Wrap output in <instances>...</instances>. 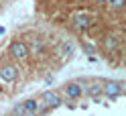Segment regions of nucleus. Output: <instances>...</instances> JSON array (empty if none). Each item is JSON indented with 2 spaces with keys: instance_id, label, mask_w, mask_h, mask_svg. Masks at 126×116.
<instances>
[{
  "instance_id": "obj_2",
  "label": "nucleus",
  "mask_w": 126,
  "mask_h": 116,
  "mask_svg": "<svg viewBox=\"0 0 126 116\" xmlns=\"http://www.w3.org/2000/svg\"><path fill=\"white\" fill-rule=\"evenodd\" d=\"M71 22H73V27L77 31H88L92 27V14H88V12H75L71 17Z\"/></svg>"
},
{
  "instance_id": "obj_10",
  "label": "nucleus",
  "mask_w": 126,
  "mask_h": 116,
  "mask_svg": "<svg viewBox=\"0 0 126 116\" xmlns=\"http://www.w3.org/2000/svg\"><path fill=\"white\" fill-rule=\"evenodd\" d=\"M116 45H118V39H116L114 35H106V37H104V49L112 51V49H116Z\"/></svg>"
},
{
  "instance_id": "obj_1",
  "label": "nucleus",
  "mask_w": 126,
  "mask_h": 116,
  "mask_svg": "<svg viewBox=\"0 0 126 116\" xmlns=\"http://www.w3.org/2000/svg\"><path fill=\"white\" fill-rule=\"evenodd\" d=\"M8 53H10L14 59H27L29 53H31V47H29L25 41H12L8 45Z\"/></svg>"
},
{
  "instance_id": "obj_15",
  "label": "nucleus",
  "mask_w": 126,
  "mask_h": 116,
  "mask_svg": "<svg viewBox=\"0 0 126 116\" xmlns=\"http://www.w3.org/2000/svg\"><path fill=\"white\" fill-rule=\"evenodd\" d=\"M120 88H122V94H126V80L120 82Z\"/></svg>"
},
{
  "instance_id": "obj_6",
  "label": "nucleus",
  "mask_w": 126,
  "mask_h": 116,
  "mask_svg": "<svg viewBox=\"0 0 126 116\" xmlns=\"http://www.w3.org/2000/svg\"><path fill=\"white\" fill-rule=\"evenodd\" d=\"M63 92H65V96H67V98L77 100V98L83 94V88H81V83H79V82H71V83H67V86L63 88Z\"/></svg>"
},
{
  "instance_id": "obj_9",
  "label": "nucleus",
  "mask_w": 126,
  "mask_h": 116,
  "mask_svg": "<svg viewBox=\"0 0 126 116\" xmlns=\"http://www.w3.org/2000/svg\"><path fill=\"white\" fill-rule=\"evenodd\" d=\"M22 106H25V110H27V112H35V114H37L39 100H35V98H27L25 102H22Z\"/></svg>"
},
{
  "instance_id": "obj_4",
  "label": "nucleus",
  "mask_w": 126,
  "mask_h": 116,
  "mask_svg": "<svg viewBox=\"0 0 126 116\" xmlns=\"http://www.w3.org/2000/svg\"><path fill=\"white\" fill-rule=\"evenodd\" d=\"M41 100L49 106V108H59L61 104H63V100H61V96L57 94V92H51V90H45L43 94H41Z\"/></svg>"
},
{
  "instance_id": "obj_3",
  "label": "nucleus",
  "mask_w": 126,
  "mask_h": 116,
  "mask_svg": "<svg viewBox=\"0 0 126 116\" xmlns=\"http://www.w3.org/2000/svg\"><path fill=\"white\" fill-rule=\"evenodd\" d=\"M102 86H104V94H106V98H110V100H116L118 96L122 94L120 82H116V80H106Z\"/></svg>"
},
{
  "instance_id": "obj_17",
  "label": "nucleus",
  "mask_w": 126,
  "mask_h": 116,
  "mask_svg": "<svg viewBox=\"0 0 126 116\" xmlns=\"http://www.w3.org/2000/svg\"><path fill=\"white\" fill-rule=\"evenodd\" d=\"M96 2H100V4H106V2H110V0H96Z\"/></svg>"
},
{
  "instance_id": "obj_7",
  "label": "nucleus",
  "mask_w": 126,
  "mask_h": 116,
  "mask_svg": "<svg viewBox=\"0 0 126 116\" xmlns=\"http://www.w3.org/2000/svg\"><path fill=\"white\" fill-rule=\"evenodd\" d=\"M85 92L90 94V98L98 100V98H100V94H104V86H102V83H96V82H94V83H90V88L85 90Z\"/></svg>"
},
{
  "instance_id": "obj_8",
  "label": "nucleus",
  "mask_w": 126,
  "mask_h": 116,
  "mask_svg": "<svg viewBox=\"0 0 126 116\" xmlns=\"http://www.w3.org/2000/svg\"><path fill=\"white\" fill-rule=\"evenodd\" d=\"M73 53H75V43L73 41H65L61 45V55L69 57V55H73Z\"/></svg>"
},
{
  "instance_id": "obj_18",
  "label": "nucleus",
  "mask_w": 126,
  "mask_h": 116,
  "mask_svg": "<svg viewBox=\"0 0 126 116\" xmlns=\"http://www.w3.org/2000/svg\"><path fill=\"white\" fill-rule=\"evenodd\" d=\"M2 33H4V29H2V27H0V35H2Z\"/></svg>"
},
{
  "instance_id": "obj_12",
  "label": "nucleus",
  "mask_w": 126,
  "mask_h": 116,
  "mask_svg": "<svg viewBox=\"0 0 126 116\" xmlns=\"http://www.w3.org/2000/svg\"><path fill=\"white\" fill-rule=\"evenodd\" d=\"M45 49V41L43 39H33V53H41Z\"/></svg>"
},
{
  "instance_id": "obj_5",
  "label": "nucleus",
  "mask_w": 126,
  "mask_h": 116,
  "mask_svg": "<svg viewBox=\"0 0 126 116\" xmlns=\"http://www.w3.org/2000/svg\"><path fill=\"white\" fill-rule=\"evenodd\" d=\"M18 77V69H16V65H12V63H6V65H2L0 67V80L2 82H14Z\"/></svg>"
},
{
  "instance_id": "obj_16",
  "label": "nucleus",
  "mask_w": 126,
  "mask_h": 116,
  "mask_svg": "<svg viewBox=\"0 0 126 116\" xmlns=\"http://www.w3.org/2000/svg\"><path fill=\"white\" fill-rule=\"evenodd\" d=\"M25 116H39V114H35V112H27Z\"/></svg>"
},
{
  "instance_id": "obj_14",
  "label": "nucleus",
  "mask_w": 126,
  "mask_h": 116,
  "mask_svg": "<svg viewBox=\"0 0 126 116\" xmlns=\"http://www.w3.org/2000/svg\"><path fill=\"white\" fill-rule=\"evenodd\" d=\"M83 51L88 53L90 57H94V55H96V47H94V45H88V43H85V45H83Z\"/></svg>"
},
{
  "instance_id": "obj_13",
  "label": "nucleus",
  "mask_w": 126,
  "mask_h": 116,
  "mask_svg": "<svg viewBox=\"0 0 126 116\" xmlns=\"http://www.w3.org/2000/svg\"><path fill=\"white\" fill-rule=\"evenodd\" d=\"M25 114H27V110H25V106H22V102L12 108V116H25Z\"/></svg>"
},
{
  "instance_id": "obj_11",
  "label": "nucleus",
  "mask_w": 126,
  "mask_h": 116,
  "mask_svg": "<svg viewBox=\"0 0 126 116\" xmlns=\"http://www.w3.org/2000/svg\"><path fill=\"white\" fill-rule=\"evenodd\" d=\"M108 6L112 10H122V8H126V0H110Z\"/></svg>"
}]
</instances>
